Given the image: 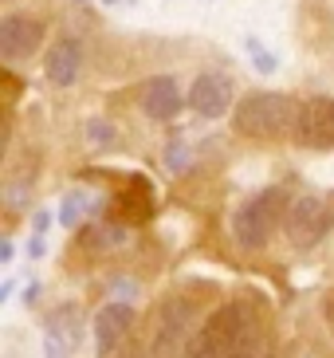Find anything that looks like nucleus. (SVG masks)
<instances>
[{
  "instance_id": "nucleus-1",
  "label": "nucleus",
  "mask_w": 334,
  "mask_h": 358,
  "mask_svg": "<svg viewBox=\"0 0 334 358\" xmlns=\"http://www.w3.org/2000/svg\"><path fill=\"white\" fill-rule=\"evenodd\" d=\"M209 347V358H272V331L268 319L248 299L220 303L197 331Z\"/></svg>"
},
{
  "instance_id": "nucleus-2",
  "label": "nucleus",
  "mask_w": 334,
  "mask_h": 358,
  "mask_svg": "<svg viewBox=\"0 0 334 358\" xmlns=\"http://www.w3.org/2000/svg\"><path fill=\"white\" fill-rule=\"evenodd\" d=\"M299 110H303V103H295L291 95L252 91L232 110V130L252 142H287L299 130Z\"/></svg>"
},
{
  "instance_id": "nucleus-3",
  "label": "nucleus",
  "mask_w": 334,
  "mask_h": 358,
  "mask_svg": "<svg viewBox=\"0 0 334 358\" xmlns=\"http://www.w3.org/2000/svg\"><path fill=\"white\" fill-rule=\"evenodd\" d=\"M287 209H291V201H287V193H283L279 185L260 189L252 201H244L240 209H236V217H232L236 241H240L244 248H263V244L275 236V229L287 221Z\"/></svg>"
},
{
  "instance_id": "nucleus-4",
  "label": "nucleus",
  "mask_w": 334,
  "mask_h": 358,
  "mask_svg": "<svg viewBox=\"0 0 334 358\" xmlns=\"http://www.w3.org/2000/svg\"><path fill=\"white\" fill-rule=\"evenodd\" d=\"M193 338V303L181 295H169L157 303L154 327H150V358H181Z\"/></svg>"
},
{
  "instance_id": "nucleus-5",
  "label": "nucleus",
  "mask_w": 334,
  "mask_h": 358,
  "mask_svg": "<svg viewBox=\"0 0 334 358\" xmlns=\"http://www.w3.org/2000/svg\"><path fill=\"white\" fill-rule=\"evenodd\" d=\"M283 229H287V236H291L295 248H314V244L326 241V232L334 229L331 201L319 197V193H303V197H295L291 209H287Z\"/></svg>"
},
{
  "instance_id": "nucleus-6",
  "label": "nucleus",
  "mask_w": 334,
  "mask_h": 358,
  "mask_svg": "<svg viewBox=\"0 0 334 358\" xmlns=\"http://www.w3.org/2000/svg\"><path fill=\"white\" fill-rule=\"evenodd\" d=\"M43 36H48L43 16H31V12H8V16H0V55H4V64L31 59V52H40Z\"/></svg>"
},
{
  "instance_id": "nucleus-7",
  "label": "nucleus",
  "mask_w": 334,
  "mask_h": 358,
  "mask_svg": "<svg viewBox=\"0 0 334 358\" xmlns=\"http://www.w3.org/2000/svg\"><path fill=\"white\" fill-rule=\"evenodd\" d=\"M130 327H134V307L130 299H106L99 311H94V355L99 358H115V350L130 338Z\"/></svg>"
},
{
  "instance_id": "nucleus-8",
  "label": "nucleus",
  "mask_w": 334,
  "mask_h": 358,
  "mask_svg": "<svg viewBox=\"0 0 334 358\" xmlns=\"http://www.w3.org/2000/svg\"><path fill=\"white\" fill-rule=\"evenodd\" d=\"M295 142L303 150H331L334 146V99L331 95H314L303 103Z\"/></svg>"
},
{
  "instance_id": "nucleus-9",
  "label": "nucleus",
  "mask_w": 334,
  "mask_h": 358,
  "mask_svg": "<svg viewBox=\"0 0 334 358\" xmlns=\"http://www.w3.org/2000/svg\"><path fill=\"white\" fill-rule=\"evenodd\" d=\"M232 99H236V91H232V79L220 71H201L193 83H189V110L201 118H220L232 110Z\"/></svg>"
},
{
  "instance_id": "nucleus-10",
  "label": "nucleus",
  "mask_w": 334,
  "mask_h": 358,
  "mask_svg": "<svg viewBox=\"0 0 334 358\" xmlns=\"http://www.w3.org/2000/svg\"><path fill=\"white\" fill-rule=\"evenodd\" d=\"M110 205H115V217H118V221H126L130 229H134V224H150V221H154V213H157L150 178H142V173H126L122 189L110 197Z\"/></svg>"
},
{
  "instance_id": "nucleus-11",
  "label": "nucleus",
  "mask_w": 334,
  "mask_h": 358,
  "mask_svg": "<svg viewBox=\"0 0 334 358\" xmlns=\"http://www.w3.org/2000/svg\"><path fill=\"white\" fill-rule=\"evenodd\" d=\"M185 103H189V99L181 95V87H177L173 75H154V79H146V87H142V110H146L154 122H169V118H177Z\"/></svg>"
},
{
  "instance_id": "nucleus-12",
  "label": "nucleus",
  "mask_w": 334,
  "mask_h": 358,
  "mask_svg": "<svg viewBox=\"0 0 334 358\" xmlns=\"http://www.w3.org/2000/svg\"><path fill=\"white\" fill-rule=\"evenodd\" d=\"M83 71V43L75 36H59L52 43V52L43 55V75L52 87H71Z\"/></svg>"
},
{
  "instance_id": "nucleus-13",
  "label": "nucleus",
  "mask_w": 334,
  "mask_h": 358,
  "mask_svg": "<svg viewBox=\"0 0 334 358\" xmlns=\"http://www.w3.org/2000/svg\"><path fill=\"white\" fill-rule=\"evenodd\" d=\"M43 331H48V335H59V338H67V343H79V338H83V311H79V307L75 303H63V307H55L52 315L43 319Z\"/></svg>"
},
{
  "instance_id": "nucleus-14",
  "label": "nucleus",
  "mask_w": 334,
  "mask_h": 358,
  "mask_svg": "<svg viewBox=\"0 0 334 358\" xmlns=\"http://www.w3.org/2000/svg\"><path fill=\"white\" fill-rule=\"evenodd\" d=\"M130 224L126 221H106V224H94L91 232H87V248H91V252H122L126 248V241H130Z\"/></svg>"
},
{
  "instance_id": "nucleus-15",
  "label": "nucleus",
  "mask_w": 334,
  "mask_h": 358,
  "mask_svg": "<svg viewBox=\"0 0 334 358\" xmlns=\"http://www.w3.org/2000/svg\"><path fill=\"white\" fill-rule=\"evenodd\" d=\"M91 205H94V201L87 197L83 189H67V193L59 197V209H55V221H59V229H67V232L79 229L87 213H94Z\"/></svg>"
},
{
  "instance_id": "nucleus-16",
  "label": "nucleus",
  "mask_w": 334,
  "mask_h": 358,
  "mask_svg": "<svg viewBox=\"0 0 334 358\" xmlns=\"http://www.w3.org/2000/svg\"><path fill=\"white\" fill-rule=\"evenodd\" d=\"M244 52H248L252 67H256L260 75H275V71H279V59L272 55V48H268L260 36H248V40H244Z\"/></svg>"
},
{
  "instance_id": "nucleus-17",
  "label": "nucleus",
  "mask_w": 334,
  "mask_h": 358,
  "mask_svg": "<svg viewBox=\"0 0 334 358\" xmlns=\"http://www.w3.org/2000/svg\"><path fill=\"white\" fill-rule=\"evenodd\" d=\"M87 142H91V150H115V142H118V130L106 122V118H87Z\"/></svg>"
},
{
  "instance_id": "nucleus-18",
  "label": "nucleus",
  "mask_w": 334,
  "mask_h": 358,
  "mask_svg": "<svg viewBox=\"0 0 334 358\" xmlns=\"http://www.w3.org/2000/svg\"><path fill=\"white\" fill-rule=\"evenodd\" d=\"M166 162H169L173 169H185L189 162H193V146H189V142H181V138H177V142H169V150H166Z\"/></svg>"
},
{
  "instance_id": "nucleus-19",
  "label": "nucleus",
  "mask_w": 334,
  "mask_h": 358,
  "mask_svg": "<svg viewBox=\"0 0 334 358\" xmlns=\"http://www.w3.org/2000/svg\"><path fill=\"white\" fill-rule=\"evenodd\" d=\"M43 358H71V343L59 335H43Z\"/></svg>"
},
{
  "instance_id": "nucleus-20",
  "label": "nucleus",
  "mask_w": 334,
  "mask_h": 358,
  "mask_svg": "<svg viewBox=\"0 0 334 358\" xmlns=\"http://www.w3.org/2000/svg\"><path fill=\"white\" fill-rule=\"evenodd\" d=\"M115 358H150V343H134V338H126L122 347L115 350Z\"/></svg>"
},
{
  "instance_id": "nucleus-21",
  "label": "nucleus",
  "mask_w": 334,
  "mask_h": 358,
  "mask_svg": "<svg viewBox=\"0 0 334 358\" xmlns=\"http://www.w3.org/2000/svg\"><path fill=\"white\" fill-rule=\"evenodd\" d=\"M0 79H4V91H8V106H12V103H16V95L24 91V83H20V79H16L12 71H4Z\"/></svg>"
},
{
  "instance_id": "nucleus-22",
  "label": "nucleus",
  "mask_w": 334,
  "mask_h": 358,
  "mask_svg": "<svg viewBox=\"0 0 334 358\" xmlns=\"http://www.w3.org/2000/svg\"><path fill=\"white\" fill-rule=\"evenodd\" d=\"M43 252H48V244H43V232H31V241H28V260H40Z\"/></svg>"
},
{
  "instance_id": "nucleus-23",
  "label": "nucleus",
  "mask_w": 334,
  "mask_h": 358,
  "mask_svg": "<svg viewBox=\"0 0 334 358\" xmlns=\"http://www.w3.org/2000/svg\"><path fill=\"white\" fill-rule=\"evenodd\" d=\"M12 256H16V244H12V241H0V264H12Z\"/></svg>"
},
{
  "instance_id": "nucleus-24",
  "label": "nucleus",
  "mask_w": 334,
  "mask_h": 358,
  "mask_svg": "<svg viewBox=\"0 0 334 358\" xmlns=\"http://www.w3.org/2000/svg\"><path fill=\"white\" fill-rule=\"evenodd\" d=\"M31 224H36V232H48V224H52V217H48V213H36V217H31Z\"/></svg>"
},
{
  "instance_id": "nucleus-25",
  "label": "nucleus",
  "mask_w": 334,
  "mask_h": 358,
  "mask_svg": "<svg viewBox=\"0 0 334 358\" xmlns=\"http://www.w3.org/2000/svg\"><path fill=\"white\" fill-rule=\"evenodd\" d=\"M40 299V284H28L24 287V303H36Z\"/></svg>"
},
{
  "instance_id": "nucleus-26",
  "label": "nucleus",
  "mask_w": 334,
  "mask_h": 358,
  "mask_svg": "<svg viewBox=\"0 0 334 358\" xmlns=\"http://www.w3.org/2000/svg\"><path fill=\"white\" fill-rule=\"evenodd\" d=\"M12 292H16V284H12V280H4V284H0V303H4Z\"/></svg>"
},
{
  "instance_id": "nucleus-27",
  "label": "nucleus",
  "mask_w": 334,
  "mask_h": 358,
  "mask_svg": "<svg viewBox=\"0 0 334 358\" xmlns=\"http://www.w3.org/2000/svg\"><path fill=\"white\" fill-rule=\"evenodd\" d=\"M303 358H314V355H303Z\"/></svg>"
}]
</instances>
